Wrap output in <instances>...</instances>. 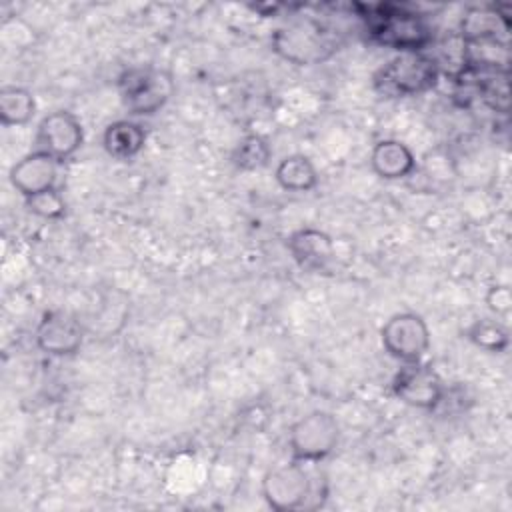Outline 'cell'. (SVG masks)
Wrapping results in <instances>:
<instances>
[{
    "label": "cell",
    "mask_w": 512,
    "mask_h": 512,
    "mask_svg": "<svg viewBox=\"0 0 512 512\" xmlns=\"http://www.w3.org/2000/svg\"><path fill=\"white\" fill-rule=\"evenodd\" d=\"M36 114L34 94L22 86H2L0 122L4 126H24Z\"/></svg>",
    "instance_id": "e0dca14e"
},
{
    "label": "cell",
    "mask_w": 512,
    "mask_h": 512,
    "mask_svg": "<svg viewBox=\"0 0 512 512\" xmlns=\"http://www.w3.org/2000/svg\"><path fill=\"white\" fill-rule=\"evenodd\" d=\"M270 156H272V148L264 136L246 134L244 138L238 140L232 152V162L236 168L244 172H254L268 166Z\"/></svg>",
    "instance_id": "ac0fdd59"
},
{
    "label": "cell",
    "mask_w": 512,
    "mask_h": 512,
    "mask_svg": "<svg viewBox=\"0 0 512 512\" xmlns=\"http://www.w3.org/2000/svg\"><path fill=\"white\" fill-rule=\"evenodd\" d=\"M24 204L28 212L44 220H58L66 214V202H64V196L58 192V188L24 198Z\"/></svg>",
    "instance_id": "ffe728a7"
},
{
    "label": "cell",
    "mask_w": 512,
    "mask_h": 512,
    "mask_svg": "<svg viewBox=\"0 0 512 512\" xmlns=\"http://www.w3.org/2000/svg\"><path fill=\"white\" fill-rule=\"evenodd\" d=\"M274 178L278 186L288 192H310L318 186V170L304 154L282 158L274 170Z\"/></svg>",
    "instance_id": "2e32d148"
},
{
    "label": "cell",
    "mask_w": 512,
    "mask_h": 512,
    "mask_svg": "<svg viewBox=\"0 0 512 512\" xmlns=\"http://www.w3.org/2000/svg\"><path fill=\"white\" fill-rule=\"evenodd\" d=\"M272 48L296 66H310L338 52L340 36L330 26L314 18H304L278 28L272 34Z\"/></svg>",
    "instance_id": "7a4b0ae2"
},
{
    "label": "cell",
    "mask_w": 512,
    "mask_h": 512,
    "mask_svg": "<svg viewBox=\"0 0 512 512\" xmlns=\"http://www.w3.org/2000/svg\"><path fill=\"white\" fill-rule=\"evenodd\" d=\"M10 184L24 198L56 188L58 160L42 150H32L12 164L8 172Z\"/></svg>",
    "instance_id": "8fae6325"
},
{
    "label": "cell",
    "mask_w": 512,
    "mask_h": 512,
    "mask_svg": "<svg viewBox=\"0 0 512 512\" xmlns=\"http://www.w3.org/2000/svg\"><path fill=\"white\" fill-rule=\"evenodd\" d=\"M392 394L420 410H436L444 402V382L438 376L436 370H432L428 364L414 362V364H402V368L392 378Z\"/></svg>",
    "instance_id": "ba28073f"
},
{
    "label": "cell",
    "mask_w": 512,
    "mask_h": 512,
    "mask_svg": "<svg viewBox=\"0 0 512 512\" xmlns=\"http://www.w3.org/2000/svg\"><path fill=\"white\" fill-rule=\"evenodd\" d=\"M286 248L304 270H322L334 256L332 238L318 228H298L286 238Z\"/></svg>",
    "instance_id": "4fadbf2b"
},
{
    "label": "cell",
    "mask_w": 512,
    "mask_h": 512,
    "mask_svg": "<svg viewBox=\"0 0 512 512\" xmlns=\"http://www.w3.org/2000/svg\"><path fill=\"white\" fill-rule=\"evenodd\" d=\"M384 352L402 362H422L430 348V330L426 320L416 312H396L380 328Z\"/></svg>",
    "instance_id": "8992f818"
},
{
    "label": "cell",
    "mask_w": 512,
    "mask_h": 512,
    "mask_svg": "<svg viewBox=\"0 0 512 512\" xmlns=\"http://www.w3.org/2000/svg\"><path fill=\"white\" fill-rule=\"evenodd\" d=\"M340 442V424L332 412L312 410L298 418L288 430V446L296 462H320L328 458Z\"/></svg>",
    "instance_id": "5b68a950"
},
{
    "label": "cell",
    "mask_w": 512,
    "mask_h": 512,
    "mask_svg": "<svg viewBox=\"0 0 512 512\" xmlns=\"http://www.w3.org/2000/svg\"><path fill=\"white\" fill-rule=\"evenodd\" d=\"M312 492L310 474L304 470L302 462L296 460L268 470L262 478V496L266 504L278 512L306 508Z\"/></svg>",
    "instance_id": "52a82bcc"
},
{
    "label": "cell",
    "mask_w": 512,
    "mask_h": 512,
    "mask_svg": "<svg viewBox=\"0 0 512 512\" xmlns=\"http://www.w3.org/2000/svg\"><path fill=\"white\" fill-rule=\"evenodd\" d=\"M440 66L426 52H400L372 78L374 90L384 98L418 96L436 88Z\"/></svg>",
    "instance_id": "3957f363"
},
{
    "label": "cell",
    "mask_w": 512,
    "mask_h": 512,
    "mask_svg": "<svg viewBox=\"0 0 512 512\" xmlns=\"http://www.w3.org/2000/svg\"><path fill=\"white\" fill-rule=\"evenodd\" d=\"M486 304L494 314L506 316L512 310V292H510V288L506 284L490 286V290L486 294Z\"/></svg>",
    "instance_id": "44dd1931"
},
{
    "label": "cell",
    "mask_w": 512,
    "mask_h": 512,
    "mask_svg": "<svg viewBox=\"0 0 512 512\" xmlns=\"http://www.w3.org/2000/svg\"><path fill=\"white\" fill-rule=\"evenodd\" d=\"M84 142V130L80 120L68 110H54L46 114L36 128V148L58 162L70 160Z\"/></svg>",
    "instance_id": "9c48e42d"
},
{
    "label": "cell",
    "mask_w": 512,
    "mask_h": 512,
    "mask_svg": "<svg viewBox=\"0 0 512 512\" xmlns=\"http://www.w3.org/2000/svg\"><path fill=\"white\" fill-rule=\"evenodd\" d=\"M370 38L398 52H424L434 42L432 26L424 16L398 4L364 6Z\"/></svg>",
    "instance_id": "6da1fadb"
},
{
    "label": "cell",
    "mask_w": 512,
    "mask_h": 512,
    "mask_svg": "<svg viewBox=\"0 0 512 512\" xmlns=\"http://www.w3.org/2000/svg\"><path fill=\"white\" fill-rule=\"evenodd\" d=\"M146 130L132 120H116L102 134L104 150L116 160H132L144 150Z\"/></svg>",
    "instance_id": "9a60e30c"
},
{
    "label": "cell",
    "mask_w": 512,
    "mask_h": 512,
    "mask_svg": "<svg viewBox=\"0 0 512 512\" xmlns=\"http://www.w3.org/2000/svg\"><path fill=\"white\" fill-rule=\"evenodd\" d=\"M510 26L508 6H472L460 20L458 38L462 44L506 42Z\"/></svg>",
    "instance_id": "7c38bea8"
},
{
    "label": "cell",
    "mask_w": 512,
    "mask_h": 512,
    "mask_svg": "<svg viewBox=\"0 0 512 512\" xmlns=\"http://www.w3.org/2000/svg\"><path fill=\"white\" fill-rule=\"evenodd\" d=\"M370 166L382 180H402L416 170V158L404 142L386 138L374 144L370 152Z\"/></svg>",
    "instance_id": "5bb4252c"
},
{
    "label": "cell",
    "mask_w": 512,
    "mask_h": 512,
    "mask_svg": "<svg viewBox=\"0 0 512 512\" xmlns=\"http://www.w3.org/2000/svg\"><path fill=\"white\" fill-rule=\"evenodd\" d=\"M34 340L48 356H74L82 348L84 328L74 314L66 310H50L38 322Z\"/></svg>",
    "instance_id": "30bf717a"
},
{
    "label": "cell",
    "mask_w": 512,
    "mask_h": 512,
    "mask_svg": "<svg viewBox=\"0 0 512 512\" xmlns=\"http://www.w3.org/2000/svg\"><path fill=\"white\" fill-rule=\"evenodd\" d=\"M466 338L486 350V352H504L510 344V334H508V328L496 320H490V318H482V320H476L468 326L466 330Z\"/></svg>",
    "instance_id": "d6986e66"
},
{
    "label": "cell",
    "mask_w": 512,
    "mask_h": 512,
    "mask_svg": "<svg viewBox=\"0 0 512 512\" xmlns=\"http://www.w3.org/2000/svg\"><path fill=\"white\" fill-rule=\"evenodd\" d=\"M118 88L122 104L130 114L152 116L170 102L174 80L160 68H130L120 76Z\"/></svg>",
    "instance_id": "277c9868"
}]
</instances>
